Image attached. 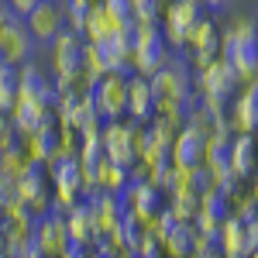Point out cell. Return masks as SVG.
<instances>
[{"label":"cell","mask_w":258,"mask_h":258,"mask_svg":"<svg viewBox=\"0 0 258 258\" xmlns=\"http://www.w3.org/2000/svg\"><path fill=\"white\" fill-rule=\"evenodd\" d=\"M93 107L103 120H117L127 114V76H120V69H110L93 83Z\"/></svg>","instance_id":"cell-1"},{"label":"cell","mask_w":258,"mask_h":258,"mask_svg":"<svg viewBox=\"0 0 258 258\" xmlns=\"http://www.w3.org/2000/svg\"><path fill=\"white\" fill-rule=\"evenodd\" d=\"M100 148H103L107 159L117 162V165H131V162L138 159V155H135V141H131V124H124L120 117L103 124V131H100Z\"/></svg>","instance_id":"cell-2"},{"label":"cell","mask_w":258,"mask_h":258,"mask_svg":"<svg viewBox=\"0 0 258 258\" xmlns=\"http://www.w3.org/2000/svg\"><path fill=\"white\" fill-rule=\"evenodd\" d=\"M197 21H200V4L197 0H176L172 11L165 14V31H162V35L172 41V45H189V35H193Z\"/></svg>","instance_id":"cell-3"},{"label":"cell","mask_w":258,"mask_h":258,"mask_svg":"<svg viewBox=\"0 0 258 258\" xmlns=\"http://www.w3.org/2000/svg\"><path fill=\"white\" fill-rule=\"evenodd\" d=\"M231 131L234 135H255L258 131V80H248L244 90L234 100V110H231Z\"/></svg>","instance_id":"cell-4"},{"label":"cell","mask_w":258,"mask_h":258,"mask_svg":"<svg viewBox=\"0 0 258 258\" xmlns=\"http://www.w3.org/2000/svg\"><path fill=\"white\" fill-rule=\"evenodd\" d=\"M24 18H28V35L35 41H55V35L62 31V11L55 7V0H38Z\"/></svg>","instance_id":"cell-5"},{"label":"cell","mask_w":258,"mask_h":258,"mask_svg":"<svg viewBox=\"0 0 258 258\" xmlns=\"http://www.w3.org/2000/svg\"><path fill=\"white\" fill-rule=\"evenodd\" d=\"M35 244L41 248V255H45V258H59L66 248H73L66 217H62V214H52V217L41 220L38 227H35Z\"/></svg>","instance_id":"cell-6"},{"label":"cell","mask_w":258,"mask_h":258,"mask_svg":"<svg viewBox=\"0 0 258 258\" xmlns=\"http://www.w3.org/2000/svg\"><path fill=\"white\" fill-rule=\"evenodd\" d=\"M66 227H69V241L73 248H93L100 244V231H97V220H93V207L90 203H76L69 214H66Z\"/></svg>","instance_id":"cell-7"},{"label":"cell","mask_w":258,"mask_h":258,"mask_svg":"<svg viewBox=\"0 0 258 258\" xmlns=\"http://www.w3.org/2000/svg\"><path fill=\"white\" fill-rule=\"evenodd\" d=\"M217 244H220V258H248V255H251L248 224H244L241 217H234V214H227L224 224H220Z\"/></svg>","instance_id":"cell-8"},{"label":"cell","mask_w":258,"mask_h":258,"mask_svg":"<svg viewBox=\"0 0 258 258\" xmlns=\"http://www.w3.org/2000/svg\"><path fill=\"white\" fill-rule=\"evenodd\" d=\"M28 52H31V35H28V28L21 24V21H7V28L0 31V62L4 66H18V62L28 59Z\"/></svg>","instance_id":"cell-9"},{"label":"cell","mask_w":258,"mask_h":258,"mask_svg":"<svg viewBox=\"0 0 258 258\" xmlns=\"http://www.w3.org/2000/svg\"><path fill=\"white\" fill-rule=\"evenodd\" d=\"M227 162H231V172L238 179H248L258 169V145L255 135H234L227 145Z\"/></svg>","instance_id":"cell-10"},{"label":"cell","mask_w":258,"mask_h":258,"mask_svg":"<svg viewBox=\"0 0 258 258\" xmlns=\"http://www.w3.org/2000/svg\"><path fill=\"white\" fill-rule=\"evenodd\" d=\"M127 114L138 124H148L155 117V93H152V80L148 76L127 80Z\"/></svg>","instance_id":"cell-11"},{"label":"cell","mask_w":258,"mask_h":258,"mask_svg":"<svg viewBox=\"0 0 258 258\" xmlns=\"http://www.w3.org/2000/svg\"><path fill=\"white\" fill-rule=\"evenodd\" d=\"M207 141L203 135H197V131H179L176 141H172V148H169V159H172V165H203V159H207Z\"/></svg>","instance_id":"cell-12"},{"label":"cell","mask_w":258,"mask_h":258,"mask_svg":"<svg viewBox=\"0 0 258 258\" xmlns=\"http://www.w3.org/2000/svg\"><path fill=\"white\" fill-rule=\"evenodd\" d=\"M90 207H93V220H97L100 241L110 238L120 224H124V203H120V197H114V193H100Z\"/></svg>","instance_id":"cell-13"},{"label":"cell","mask_w":258,"mask_h":258,"mask_svg":"<svg viewBox=\"0 0 258 258\" xmlns=\"http://www.w3.org/2000/svg\"><path fill=\"white\" fill-rule=\"evenodd\" d=\"M52 59H55V69H59V80L62 76H73L83 69V45L73 31H59L55 35V48H52Z\"/></svg>","instance_id":"cell-14"},{"label":"cell","mask_w":258,"mask_h":258,"mask_svg":"<svg viewBox=\"0 0 258 258\" xmlns=\"http://www.w3.org/2000/svg\"><path fill=\"white\" fill-rule=\"evenodd\" d=\"M18 200L31 207V214H45L52 207V197H48V182H41L38 169L31 165L24 176L18 179Z\"/></svg>","instance_id":"cell-15"},{"label":"cell","mask_w":258,"mask_h":258,"mask_svg":"<svg viewBox=\"0 0 258 258\" xmlns=\"http://www.w3.org/2000/svg\"><path fill=\"white\" fill-rule=\"evenodd\" d=\"M244 224H248V241H251V251H255L258 248V214L251 220H244Z\"/></svg>","instance_id":"cell-16"},{"label":"cell","mask_w":258,"mask_h":258,"mask_svg":"<svg viewBox=\"0 0 258 258\" xmlns=\"http://www.w3.org/2000/svg\"><path fill=\"white\" fill-rule=\"evenodd\" d=\"M0 258H21L18 251H14V248H11V241L4 238V234H0Z\"/></svg>","instance_id":"cell-17"},{"label":"cell","mask_w":258,"mask_h":258,"mask_svg":"<svg viewBox=\"0 0 258 258\" xmlns=\"http://www.w3.org/2000/svg\"><path fill=\"white\" fill-rule=\"evenodd\" d=\"M35 4H38V0H11V7H14L18 14H28V11H31Z\"/></svg>","instance_id":"cell-18"},{"label":"cell","mask_w":258,"mask_h":258,"mask_svg":"<svg viewBox=\"0 0 258 258\" xmlns=\"http://www.w3.org/2000/svg\"><path fill=\"white\" fill-rule=\"evenodd\" d=\"M251 197L258 200V169H255V172H251Z\"/></svg>","instance_id":"cell-19"},{"label":"cell","mask_w":258,"mask_h":258,"mask_svg":"<svg viewBox=\"0 0 258 258\" xmlns=\"http://www.w3.org/2000/svg\"><path fill=\"white\" fill-rule=\"evenodd\" d=\"M197 4H203V7H220V4H227V0H197Z\"/></svg>","instance_id":"cell-20"},{"label":"cell","mask_w":258,"mask_h":258,"mask_svg":"<svg viewBox=\"0 0 258 258\" xmlns=\"http://www.w3.org/2000/svg\"><path fill=\"white\" fill-rule=\"evenodd\" d=\"M7 21H11V14H7V11H0V31L7 28Z\"/></svg>","instance_id":"cell-21"},{"label":"cell","mask_w":258,"mask_h":258,"mask_svg":"<svg viewBox=\"0 0 258 258\" xmlns=\"http://www.w3.org/2000/svg\"><path fill=\"white\" fill-rule=\"evenodd\" d=\"M255 45H258V18H255Z\"/></svg>","instance_id":"cell-22"},{"label":"cell","mask_w":258,"mask_h":258,"mask_svg":"<svg viewBox=\"0 0 258 258\" xmlns=\"http://www.w3.org/2000/svg\"><path fill=\"white\" fill-rule=\"evenodd\" d=\"M248 258H258V248H255V251H251V255H248Z\"/></svg>","instance_id":"cell-23"},{"label":"cell","mask_w":258,"mask_h":258,"mask_svg":"<svg viewBox=\"0 0 258 258\" xmlns=\"http://www.w3.org/2000/svg\"><path fill=\"white\" fill-rule=\"evenodd\" d=\"M255 145H258V131H255Z\"/></svg>","instance_id":"cell-24"}]
</instances>
